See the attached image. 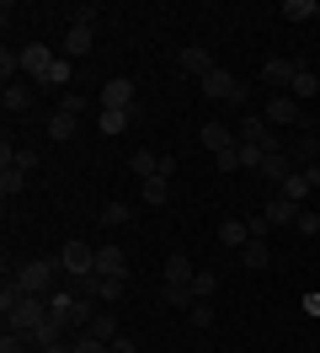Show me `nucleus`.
Masks as SVG:
<instances>
[{
  "instance_id": "obj_1",
  "label": "nucleus",
  "mask_w": 320,
  "mask_h": 353,
  "mask_svg": "<svg viewBox=\"0 0 320 353\" xmlns=\"http://www.w3.org/2000/svg\"><path fill=\"white\" fill-rule=\"evenodd\" d=\"M0 310H6V332H27L43 327V316H48V294H27V289L17 284V273L6 279V289H0Z\"/></svg>"
},
{
  "instance_id": "obj_2",
  "label": "nucleus",
  "mask_w": 320,
  "mask_h": 353,
  "mask_svg": "<svg viewBox=\"0 0 320 353\" xmlns=\"http://www.w3.org/2000/svg\"><path fill=\"white\" fill-rule=\"evenodd\" d=\"M198 86H203V97H209V102H230V108H240V102H246V86L235 81L230 70H209Z\"/></svg>"
},
{
  "instance_id": "obj_3",
  "label": "nucleus",
  "mask_w": 320,
  "mask_h": 353,
  "mask_svg": "<svg viewBox=\"0 0 320 353\" xmlns=\"http://www.w3.org/2000/svg\"><path fill=\"white\" fill-rule=\"evenodd\" d=\"M59 268L70 273V279H85V273H96V246H91V241H64Z\"/></svg>"
},
{
  "instance_id": "obj_4",
  "label": "nucleus",
  "mask_w": 320,
  "mask_h": 353,
  "mask_svg": "<svg viewBox=\"0 0 320 353\" xmlns=\"http://www.w3.org/2000/svg\"><path fill=\"white\" fill-rule=\"evenodd\" d=\"M96 102H102L107 112H139V91H134V81H123V75H118V81H107V86H102V97H96Z\"/></svg>"
},
{
  "instance_id": "obj_5",
  "label": "nucleus",
  "mask_w": 320,
  "mask_h": 353,
  "mask_svg": "<svg viewBox=\"0 0 320 353\" xmlns=\"http://www.w3.org/2000/svg\"><path fill=\"white\" fill-rule=\"evenodd\" d=\"M54 268H59V263H38V257H32V263L17 268V284L27 289V294H48V284H54Z\"/></svg>"
},
{
  "instance_id": "obj_6",
  "label": "nucleus",
  "mask_w": 320,
  "mask_h": 353,
  "mask_svg": "<svg viewBox=\"0 0 320 353\" xmlns=\"http://www.w3.org/2000/svg\"><path fill=\"white\" fill-rule=\"evenodd\" d=\"M235 134H240L246 145H262L267 155H277V139H273V123H267V118H256V112H251V118H240V129H235Z\"/></svg>"
},
{
  "instance_id": "obj_7",
  "label": "nucleus",
  "mask_w": 320,
  "mask_h": 353,
  "mask_svg": "<svg viewBox=\"0 0 320 353\" xmlns=\"http://www.w3.org/2000/svg\"><path fill=\"white\" fill-rule=\"evenodd\" d=\"M310 188H320V166H299V172L288 176L277 193H283V199H294V203H304V193H310Z\"/></svg>"
},
{
  "instance_id": "obj_8",
  "label": "nucleus",
  "mask_w": 320,
  "mask_h": 353,
  "mask_svg": "<svg viewBox=\"0 0 320 353\" xmlns=\"http://www.w3.org/2000/svg\"><path fill=\"white\" fill-rule=\"evenodd\" d=\"M21 70H27L32 81H43V75L54 70V48H48V43H27V48H21Z\"/></svg>"
},
{
  "instance_id": "obj_9",
  "label": "nucleus",
  "mask_w": 320,
  "mask_h": 353,
  "mask_svg": "<svg viewBox=\"0 0 320 353\" xmlns=\"http://www.w3.org/2000/svg\"><path fill=\"white\" fill-rule=\"evenodd\" d=\"M176 65H182V75H198V81H203L209 70H219V65H213V54H209V48H198V43L182 48V54H176Z\"/></svg>"
},
{
  "instance_id": "obj_10",
  "label": "nucleus",
  "mask_w": 320,
  "mask_h": 353,
  "mask_svg": "<svg viewBox=\"0 0 320 353\" xmlns=\"http://www.w3.org/2000/svg\"><path fill=\"white\" fill-rule=\"evenodd\" d=\"M91 48H96V27L70 22V32H64V54H70V59H81V54H91Z\"/></svg>"
},
{
  "instance_id": "obj_11",
  "label": "nucleus",
  "mask_w": 320,
  "mask_h": 353,
  "mask_svg": "<svg viewBox=\"0 0 320 353\" xmlns=\"http://www.w3.org/2000/svg\"><path fill=\"white\" fill-rule=\"evenodd\" d=\"M294 172H299V166H294V155H288V150H277V155H267V161H262V182H277V188H283Z\"/></svg>"
},
{
  "instance_id": "obj_12",
  "label": "nucleus",
  "mask_w": 320,
  "mask_h": 353,
  "mask_svg": "<svg viewBox=\"0 0 320 353\" xmlns=\"http://www.w3.org/2000/svg\"><path fill=\"white\" fill-rule=\"evenodd\" d=\"M198 139H203V150H213V155H224V150H235V145H240V134H230L224 123H203V134H198Z\"/></svg>"
},
{
  "instance_id": "obj_13",
  "label": "nucleus",
  "mask_w": 320,
  "mask_h": 353,
  "mask_svg": "<svg viewBox=\"0 0 320 353\" xmlns=\"http://www.w3.org/2000/svg\"><path fill=\"white\" fill-rule=\"evenodd\" d=\"M267 123H304V108L294 97H267Z\"/></svg>"
},
{
  "instance_id": "obj_14",
  "label": "nucleus",
  "mask_w": 320,
  "mask_h": 353,
  "mask_svg": "<svg viewBox=\"0 0 320 353\" xmlns=\"http://www.w3.org/2000/svg\"><path fill=\"white\" fill-rule=\"evenodd\" d=\"M96 273L102 279H128V257L118 246H96Z\"/></svg>"
},
{
  "instance_id": "obj_15",
  "label": "nucleus",
  "mask_w": 320,
  "mask_h": 353,
  "mask_svg": "<svg viewBox=\"0 0 320 353\" xmlns=\"http://www.w3.org/2000/svg\"><path fill=\"white\" fill-rule=\"evenodd\" d=\"M294 75H299L294 59H267V65H262V81H267V86H294Z\"/></svg>"
},
{
  "instance_id": "obj_16",
  "label": "nucleus",
  "mask_w": 320,
  "mask_h": 353,
  "mask_svg": "<svg viewBox=\"0 0 320 353\" xmlns=\"http://www.w3.org/2000/svg\"><path fill=\"white\" fill-rule=\"evenodd\" d=\"M262 214H267V225H294V220H299V203L277 193V199H267V209H262Z\"/></svg>"
},
{
  "instance_id": "obj_17",
  "label": "nucleus",
  "mask_w": 320,
  "mask_h": 353,
  "mask_svg": "<svg viewBox=\"0 0 320 353\" xmlns=\"http://www.w3.org/2000/svg\"><path fill=\"white\" fill-rule=\"evenodd\" d=\"M0 102H6V112H27V108H32V86H27V81H11Z\"/></svg>"
},
{
  "instance_id": "obj_18",
  "label": "nucleus",
  "mask_w": 320,
  "mask_h": 353,
  "mask_svg": "<svg viewBox=\"0 0 320 353\" xmlns=\"http://www.w3.org/2000/svg\"><path fill=\"white\" fill-rule=\"evenodd\" d=\"M128 166H134V176H139V182H149V176H160V155L134 150V155H128Z\"/></svg>"
},
{
  "instance_id": "obj_19",
  "label": "nucleus",
  "mask_w": 320,
  "mask_h": 353,
  "mask_svg": "<svg viewBox=\"0 0 320 353\" xmlns=\"http://www.w3.org/2000/svg\"><path fill=\"white\" fill-rule=\"evenodd\" d=\"M192 279H198V268H192L182 252H176V257H166V284H192Z\"/></svg>"
},
{
  "instance_id": "obj_20",
  "label": "nucleus",
  "mask_w": 320,
  "mask_h": 353,
  "mask_svg": "<svg viewBox=\"0 0 320 353\" xmlns=\"http://www.w3.org/2000/svg\"><path fill=\"white\" fill-rule=\"evenodd\" d=\"M160 300H166V305H176V310H192V305H198L192 284H166V289H160Z\"/></svg>"
},
{
  "instance_id": "obj_21",
  "label": "nucleus",
  "mask_w": 320,
  "mask_h": 353,
  "mask_svg": "<svg viewBox=\"0 0 320 353\" xmlns=\"http://www.w3.org/2000/svg\"><path fill=\"white\" fill-rule=\"evenodd\" d=\"M91 337H102V343H112V337H123V332H118V321H112V310H96V316H91Z\"/></svg>"
},
{
  "instance_id": "obj_22",
  "label": "nucleus",
  "mask_w": 320,
  "mask_h": 353,
  "mask_svg": "<svg viewBox=\"0 0 320 353\" xmlns=\"http://www.w3.org/2000/svg\"><path fill=\"white\" fill-rule=\"evenodd\" d=\"M219 241H224V246H246V241H251V225H246V220H224V225H219Z\"/></svg>"
},
{
  "instance_id": "obj_23",
  "label": "nucleus",
  "mask_w": 320,
  "mask_h": 353,
  "mask_svg": "<svg viewBox=\"0 0 320 353\" xmlns=\"http://www.w3.org/2000/svg\"><path fill=\"white\" fill-rule=\"evenodd\" d=\"M240 263H246V268H267V263H273V252H267V241H256V236H251V241L240 246Z\"/></svg>"
},
{
  "instance_id": "obj_24",
  "label": "nucleus",
  "mask_w": 320,
  "mask_h": 353,
  "mask_svg": "<svg viewBox=\"0 0 320 353\" xmlns=\"http://www.w3.org/2000/svg\"><path fill=\"white\" fill-rule=\"evenodd\" d=\"M315 91H320V75H315V70H304V65H299L294 86H288V97H294V102H299V97H315Z\"/></svg>"
},
{
  "instance_id": "obj_25",
  "label": "nucleus",
  "mask_w": 320,
  "mask_h": 353,
  "mask_svg": "<svg viewBox=\"0 0 320 353\" xmlns=\"http://www.w3.org/2000/svg\"><path fill=\"white\" fill-rule=\"evenodd\" d=\"M75 123H81V118H70V112H54V118H48V139H75Z\"/></svg>"
},
{
  "instance_id": "obj_26",
  "label": "nucleus",
  "mask_w": 320,
  "mask_h": 353,
  "mask_svg": "<svg viewBox=\"0 0 320 353\" xmlns=\"http://www.w3.org/2000/svg\"><path fill=\"white\" fill-rule=\"evenodd\" d=\"M262 161H267V150H262V145H246V139L235 145V166H256V172H262Z\"/></svg>"
},
{
  "instance_id": "obj_27",
  "label": "nucleus",
  "mask_w": 320,
  "mask_h": 353,
  "mask_svg": "<svg viewBox=\"0 0 320 353\" xmlns=\"http://www.w3.org/2000/svg\"><path fill=\"white\" fill-rule=\"evenodd\" d=\"M21 188H27V172H21V166H6V172H0V193H6V199H17Z\"/></svg>"
},
{
  "instance_id": "obj_28",
  "label": "nucleus",
  "mask_w": 320,
  "mask_h": 353,
  "mask_svg": "<svg viewBox=\"0 0 320 353\" xmlns=\"http://www.w3.org/2000/svg\"><path fill=\"white\" fill-rule=\"evenodd\" d=\"M277 11H283L288 22H310V17H315V0H283Z\"/></svg>"
},
{
  "instance_id": "obj_29",
  "label": "nucleus",
  "mask_w": 320,
  "mask_h": 353,
  "mask_svg": "<svg viewBox=\"0 0 320 353\" xmlns=\"http://www.w3.org/2000/svg\"><path fill=\"white\" fill-rule=\"evenodd\" d=\"M128 118H134V112H96V129H102V134H123L128 129Z\"/></svg>"
},
{
  "instance_id": "obj_30",
  "label": "nucleus",
  "mask_w": 320,
  "mask_h": 353,
  "mask_svg": "<svg viewBox=\"0 0 320 353\" xmlns=\"http://www.w3.org/2000/svg\"><path fill=\"white\" fill-rule=\"evenodd\" d=\"M139 193H145V203H166V176H149V182H139Z\"/></svg>"
},
{
  "instance_id": "obj_31",
  "label": "nucleus",
  "mask_w": 320,
  "mask_h": 353,
  "mask_svg": "<svg viewBox=\"0 0 320 353\" xmlns=\"http://www.w3.org/2000/svg\"><path fill=\"white\" fill-rule=\"evenodd\" d=\"M123 289H128V279H102V273H96V294H102V300H123Z\"/></svg>"
},
{
  "instance_id": "obj_32",
  "label": "nucleus",
  "mask_w": 320,
  "mask_h": 353,
  "mask_svg": "<svg viewBox=\"0 0 320 353\" xmlns=\"http://www.w3.org/2000/svg\"><path fill=\"white\" fill-rule=\"evenodd\" d=\"M128 220H134V209H128V203H118V199L102 209V225H128Z\"/></svg>"
},
{
  "instance_id": "obj_33",
  "label": "nucleus",
  "mask_w": 320,
  "mask_h": 353,
  "mask_svg": "<svg viewBox=\"0 0 320 353\" xmlns=\"http://www.w3.org/2000/svg\"><path fill=\"white\" fill-rule=\"evenodd\" d=\"M43 86H70V59H54V70L43 75Z\"/></svg>"
},
{
  "instance_id": "obj_34",
  "label": "nucleus",
  "mask_w": 320,
  "mask_h": 353,
  "mask_svg": "<svg viewBox=\"0 0 320 353\" xmlns=\"http://www.w3.org/2000/svg\"><path fill=\"white\" fill-rule=\"evenodd\" d=\"M75 300H102V294H96V273H85V279H75Z\"/></svg>"
},
{
  "instance_id": "obj_35",
  "label": "nucleus",
  "mask_w": 320,
  "mask_h": 353,
  "mask_svg": "<svg viewBox=\"0 0 320 353\" xmlns=\"http://www.w3.org/2000/svg\"><path fill=\"white\" fill-rule=\"evenodd\" d=\"M213 289H219V279H213V273H198V279H192V294H198V300H209Z\"/></svg>"
},
{
  "instance_id": "obj_36",
  "label": "nucleus",
  "mask_w": 320,
  "mask_h": 353,
  "mask_svg": "<svg viewBox=\"0 0 320 353\" xmlns=\"http://www.w3.org/2000/svg\"><path fill=\"white\" fill-rule=\"evenodd\" d=\"M75 353H112V343H102V337H91V332H85L81 343H75Z\"/></svg>"
},
{
  "instance_id": "obj_37",
  "label": "nucleus",
  "mask_w": 320,
  "mask_h": 353,
  "mask_svg": "<svg viewBox=\"0 0 320 353\" xmlns=\"http://www.w3.org/2000/svg\"><path fill=\"white\" fill-rule=\"evenodd\" d=\"M187 321H192V327H213V310L203 305V300H198V305L187 310Z\"/></svg>"
},
{
  "instance_id": "obj_38",
  "label": "nucleus",
  "mask_w": 320,
  "mask_h": 353,
  "mask_svg": "<svg viewBox=\"0 0 320 353\" xmlns=\"http://www.w3.org/2000/svg\"><path fill=\"white\" fill-rule=\"evenodd\" d=\"M299 230H304V236H315V230H320V214H315V209H299Z\"/></svg>"
},
{
  "instance_id": "obj_39",
  "label": "nucleus",
  "mask_w": 320,
  "mask_h": 353,
  "mask_svg": "<svg viewBox=\"0 0 320 353\" xmlns=\"http://www.w3.org/2000/svg\"><path fill=\"white\" fill-rule=\"evenodd\" d=\"M0 353H27V337H21V332H6V337H0Z\"/></svg>"
},
{
  "instance_id": "obj_40",
  "label": "nucleus",
  "mask_w": 320,
  "mask_h": 353,
  "mask_svg": "<svg viewBox=\"0 0 320 353\" xmlns=\"http://www.w3.org/2000/svg\"><path fill=\"white\" fill-rule=\"evenodd\" d=\"M85 108H91V102H85V97H59V112H70V118H81Z\"/></svg>"
},
{
  "instance_id": "obj_41",
  "label": "nucleus",
  "mask_w": 320,
  "mask_h": 353,
  "mask_svg": "<svg viewBox=\"0 0 320 353\" xmlns=\"http://www.w3.org/2000/svg\"><path fill=\"white\" fill-rule=\"evenodd\" d=\"M17 70H21V54H0V75H6V86H11Z\"/></svg>"
},
{
  "instance_id": "obj_42",
  "label": "nucleus",
  "mask_w": 320,
  "mask_h": 353,
  "mask_svg": "<svg viewBox=\"0 0 320 353\" xmlns=\"http://www.w3.org/2000/svg\"><path fill=\"white\" fill-rule=\"evenodd\" d=\"M11 166H21V172H32V166H38V150H32V145H27V150H17V155H11Z\"/></svg>"
},
{
  "instance_id": "obj_43",
  "label": "nucleus",
  "mask_w": 320,
  "mask_h": 353,
  "mask_svg": "<svg viewBox=\"0 0 320 353\" xmlns=\"http://www.w3.org/2000/svg\"><path fill=\"white\" fill-rule=\"evenodd\" d=\"M112 353H139V348H134L128 337H112Z\"/></svg>"
},
{
  "instance_id": "obj_44",
  "label": "nucleus",
  "mask_w": 320,
  "mask_h": 353,
  "mask_svg": "<svg viewBox=\"0 0 320 353\" xmlns=\"http://www.w3.org/2000/svg\"><path fill=\"white\" fill-rule=\"evenodd\" d=\"M315 22H320V0H315Z\"/></svg>"
}]
</instances>
